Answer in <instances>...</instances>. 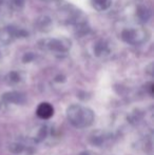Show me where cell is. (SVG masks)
I'll list each match as a JSON object with an SVG mask.
<instances>
[{"label":"cell","instance_id":"7a4b0ae2","mask_svg":"<svg viewBox=\"0 0 154 155\" xmlns=\"http://www.w3.org/2000/svg\"><path fill=\"white\" fill-rule=\"evenodd\" d=\"M53 113H54L53 107H52L50 104H47V102L41 104L37 109V115L42 119L50 118V117L53 115Z\"/></svg>","mask_w":154,"mask_h":155},{"label":"cell","instance_id":"6da1fadb","mask_svg":"<svg viewBox=\"0 0 154 155\" xmlns=\"http://www.w3.org/2000/svg\"><path fill=\"white\" fill-rule=\"evenodd\" d=\"M68 118L73 126L77 128H86L94 120V114L88 108L73 106L68 109Z\"/></svg>","mask_w":154,"mask_h":155}]
</instances>
